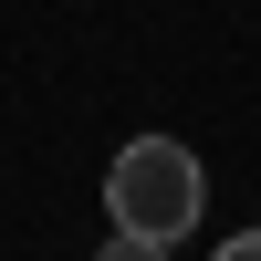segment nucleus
<instances>
[{
    "label": "nucleus",
    "instance_id": "obj_1",
    "mask_svg": "<svg viewBox=\"0 0 261 261\" xmlns=\"http://www.w3.org/2000/svg\"><path fill=\"white\" fill-rule=\"evenodd\" d=\"M105 209H115V230H146V241L178 251L188 230H199V209H209V178H199V157H188L178 136H136L105 167Z\"/></svg>",
    "mask_w": 261,
    "mask_h": 261
},
{
    "label": "nucleus",
    "instance_id": "obj_2",
    "mask_svg": "<svg viewBox=\"0 0 261 261\" xmlns=\"http://www.w3.org/2000/svg\"><path fill=\"white\" fill-rule=\"evenodd\" d=\"M105 261H167V241H146V230H115V241H105Z\"/></svg>",
    "mask_w": 261,
    "mask_h": 261
},
{
    "label": "nucleus",
    "instance_id": "obj_3",
    "mask_svg": "<svg viewBox=\"0 0 261 261\" xmlns=\"http://www.w3.org/2000/svg\"><path fill=\"white\" fill-rule=\"evenodd\" d=\"M220 261H261V230H241V241H220Z\"/></svg>",
    "mask_w": 261,
    "mask_h": 261
}]
</instances>
